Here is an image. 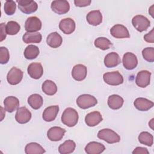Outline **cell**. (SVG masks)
Masks as SVG:
<instances>
[{"label": "cell", "mask_w": 154, "mask_h": 154, "mask_svg": "<svg viewBox=\"0 0 154 154\" xmlns=\"http://www.w3.org/2000/svg\"><path fill=\"white\" fill-rule=\"evenodd\" d=\"M25 152L26 154H42L45 152V150L41 145L32 142L26 145Z\"/></svg>", "instance_id": "f546056e"}, {"label": "cell", "mask_w": 154, "mask_h": 154, "mask_svg": "<svg viewBox=\"0 0 154 154\" xmlns=\"http://www.w3.org/2000/svg\"><path fill=\"white\" fill-rule=\"evenodd\" d=\"M4 12L8 16L13 15L14 14L16 10V2L11 0H8L5 2L4 6Z\"/></svg>", "instance_id": "d590c367"}, {"label": "cell", "mask_w": 154, "mask_h": 154, "mask_svg": "<svg viewBox=\"0 0 154 154\" xmlns=\"http://www.w3.org/2000/svg\"><path fill=\"white\" fill-rule=\"evenodd\" d=\"M133 154H139V153H142V154H149V152L148 150L143 147H137L134 150L132 151Z\"/></svg>", "instance_id": "60d3db41"}, {"label": "cell", "mask_w": 154, "mask_h": 154, "mask_svg": "<svg viewBox=\"0 0 154 154\" xmlns=\"http://www.w3.org/2000/svg\"><path fill=\"white\" fill-rule=\"evenodd\" d=\"M135 107L139 111H146L153 106V102L146 98L138 97L134 102Z\"/></svg>", "instance_id": "7402d4cb"}, {"label": "cell", "mask_w": 154, "mask_h": 154, "mask_svg": "<svg viewBox=\"0 0 154 154\" xmlns=\"http://www.w3.org/2000/svg\"><path fill=\"white\" fill-rule=\"evenodd\" d=\"M122 63L124 67L127 70H132L135 69L138 64L137 56L132 52H126L123 55Z\"/></svg>", "instance_id": "7c38bea8"}, {"label": "cell", "mask_w": 154, "mask_h": 154, "mask_svg": "<svg viewBox=\"0 0 154 154\" xmlns=\"http://www.w3.org/2000/svg\"><path fill=\"white\" fill-rule=\"evenodd\" d=\"M87 74V67L83 64L75 65L72 70V76L73 78L77 81H81L84 80Z\"/></svg>", "instance_id": "e0dca14e"}, {"label": "cell", "mask_w": 154, "mask_h": 154, "mask_svg": "<svg viewBox=\"0 0 154 154\" xmlns=\"http://www.w3.org/2000/svg\"><path fill=\"white\" fill-rule=\"evenodd\" d=\"M154 28H153L149 33L144 35V39L146 42L148 43H153L154 42Z\"/></svg>", "instance_id": "ab89813d"}, {"label": "cell", "mask_w": 154, "mask_h": 154, "mask_svg": "<svg viewBox=\"0 0 154 154\" xmlns=\"http://www.w3.org/2000/svg\"><path fill=\"white\" fill-rule=\"evenodd\" d=\"M59 111L58 105H52L47 107L43 112L42 117L45 122H50L55 119Z\"/></svg>", "instance_id": "44dd1931"}, {"label": "cell", "mask_w": 154, "mask_h": 154, "mask_svg": "<svg viewBox=\"0 0 154 154\" xmlns=\"http://www.w3.org/2000/svg\"><path fill=\"white\" fill-rule=\"evenodd\" d=\"M4 105L5 111L8 112H13L18 108L19 100L14 96H8L4 100Z\"/></svg>", "instance_id": "603a6c76"}, {"label": "cell", "mask_w": 154, "mask_h": 154, "mask_svg": "<svg viewBox=\"0 0 154 154\" xmlns=\"http://www.w3.org/2000/svg\"><path fill=\"white\" fill-rule=\"evenodd\" d=\"M86 19L90 25L97 26L102 23V15L100 10H93L87 14Z\"/></svg>", "instance_id": "cb8c5ba5"}, {"label": "cell", "mask_w": 154, "mask_h": 154, "mask_svg": "<svg viewBox=\"0 0 154 154\" xmlns=\"http://www.w3.org/2000/svg\"><path fill=\"white\" fill-rule=\"evenodd\" d=\"M5 29L7 34L13 35H16L19 32L20 29V26L17 22L11 20L7 22V25H5Z\"/></svg>", "instance_id": "e575fe53"}, {"label": "cell", "mask_w": 154, "mask_h": 154, "mask_svg": "<svg viewBox=\"0 0 154 154\" xmlns=\"http://www.w3.org/2000/svg\"><path fill=\"white\" fill-rule=\"evenodd\" d=\"M123 99L117 94L111 95L108 98V105L112 109H120L123 106Z\"/></svg>", "instance_id": "4316f807"}, {"label": "cell", "mask_w": 154, "mask_h": 154, "mask_svg": "<svg viewBox=\"0 0 154 154\" xmlns=\"http://www.w3.org/2000/svg\"><path fill=\"white\" fill-rule=\"evenodd\" d=\"M75 147V143L71 140H67L59 146L58 152L61 154H69L72 153Z\"/></svg>", "instance_id": "83f0119b"}, {"label": "cell", "mask_w": 154, "mask_h": 154, "mask_svg": "<svg viewBox=\"0 0 154 154\" xmlns=\"http://www.w3.org/2000/svg\"><path fill=\"white\" fill-rule=\"evenodd\" d=\"M94 46L101 49V50H107L112 46V43L106 37H98L94 42Z\"/></svg>", "instance_id": "d6a6232c"}, {"label": "cell", "mask_w": 154, "mask_h": 154, "mask_svg": "<svg viewBox=\"0 0 154 154\" xmlns=\"http://www.w3.org/2000/svg\"><path fill=\"white\" fill-rule=\"evenodd\" d=\"M28 103L34 109H38L41 108L43 103L42 97L38 94H32L28 98Z\"/></svg>", "instance_id": "f1b7e54d"}, {"label": "cell", "mask_w": 154, "mask_h": 154, "mask_svg": "<svg viewBox=\"0 0 154 154\" xmlns=\"http://www.w3.org/2000/svg\"><path fill=\"white\" fill-rule=\"evenodd\" d=\"M103 120L101 114L99 111H93L88 113L85 117V122L87 126L94 127Z\"/></svg>", "instance_id": "ac0fdd59"}, {"label": "cell", "mask_w": 154, "mask_h": 154, "mask_svg": "<svg viewBox=\"0 0 154 154\" xmlns=\"http://www.w3.org/2000/svg\"><path fill=\"white\" fill-rule=\"evenodd\" d=\"M65 132L64 129L59 126H54L48 131L47 137L52 141H58L63 138Z\"/></svg>", "instance_id": "5bb4252c"}, {"label": "cell", "mask_w": 154, "mask_h": 154, "mask_svg": "<svg viewBox=\"0 0 154 154\" xmlns=\"http://www.w3.org/2000/svg\"><path fill=\"white\" fill-rule=\"evenodd\" d=\"M104 81L110 85H119L123 82V77L118 71L106 72L103 74Z\"/></svg>", "instance_id": "5b68a950"}, {"label": "cell", "mask_w": 154, "mask_h": 154, "mask_svg": "<svg viewBox=\"0 0 154 154\" xmlns=\"http://www.w3.org/2000/svg\"><path fill=\"white\" fill-rule=\"evenodd\" d=\"M40 51L37 46L30 45H28L24 51V57L27 60H33L39 54Z\"/></svg>", "instance_id": "1f68e13d"}, {"label": "cell", "mask_w": 154, "mask_h": 154, "mask_svg": "<svg viewBox=\"0 0 154 154\" xmlns=\"http://www.w3.org/2000/svg\"><path fill=\"white\" fill-rule=\"evenodd\" d=\"M133 26L139 32H143L148 29L150 25V20L143 15H136L132 19Z\"/></svg>", "instance_id": "277c9868"}, {"label": "cell", "mask_w": 154, "mask_h": 154, "mask_svg": "<svg viewBox=\"0 0 154 154\" xmlns=\"http://www.w3.org/2000/svg\"><path fill=\"white\" fill-rule=\"evenodd\" d=\"M42 39V34L38 32H26L23 37L22 40L26 44L29 43H39Z\"/></svg>", "instance_id": "484cf974"}, {"label": "cell", "mask_w": 154, "mask_h": 154, "mask_svg": "<svg viewBox=\"0 0 154 154\" xmlns=\"http://www.w3.org/2000/svg\"><path fill=\"white\" fill-rule=\"evenodd\" d=\"M0 28H1V42H2L5 38L7 35V32H6V29H5V25L4 23H2L0 25Z\"/></svg>", "instance_id": "b9f144b4"}, {"label": "cell", "mask_w": 154, "mask_h": 154, "mask_svg": "<svg viewBox=\"0 0 154 154\" xmlns=\"http://www.w3.org/2000/svg\"><path fill=\"white\" fill-rule=\"evenodd\" d=\"M75 22L71 18L62 19L59 23L60 29L66 34H70L75 30Z\"/></svg>", "instance_id": "2e32d148"}, {"label": "cell", "mask_w": 154, "mask_h": 154, "mask_svg": "<svg viewBox=\"0 0 154 154\" xmlns=\"http://www.w3.org/2000/svg\"><path fill=\"white\" fill-rule=\"evenodd\" d=\"M51 8L55 13L58 14H64L69 11L70 5L67 1L56 0L51 2Z\"/></svg>", "instance_id": "52a82bcc"}, {"label": "cell", "mask_w": 154, "mask_h": 154, "mask_svg": "<svg viewBox=\"0 0 154 154\" xmlns=\"http://www.w3.org/2000/svg\"><path fill=\"white\" fill-rule=\"evenodd\" d=\"M151 73L146 70L140 71L135 78L136 84L141 88H145L150 84Z\"/></svg>", "instance_id": "8fae6325"}, {"label": "cell", "mask_w": 154, "mask_h": 154, "mask_svg": "<svg viewBox=\"0 0 154 154\" xmlns=\"http://www.w3.org/2000/svg\"><path fill=\"white\" fill-rule=\"evenodd\" d=\"M142 55L146 61L150 63L154 61V48L153 47H147L143 49Z\"/></svg>", "instance_id": "8d00e7d4"}, {"label": "cell", "mask_w": 154, "mask_h": 154, "mask_svg": "<svg viewBox=\"0 0 154 154\" xmlns=\"http://www.w3.org/2000/svg\"><path fill=\"white\" fill-rule=\"evenodd\" d=\"M91 1L90 0H75L74 4L75 6L78 7H84L90 5Z\"/></svg>", "instance_id": "f35d334b"}, {"label": "cell", "mask_w": 154, "mask_h": 154, "mask_svg": "<svg viewBox=\"0 0 154 154\" xmlns=\"http://www.w3.org/2000/svg\"><path fill=\"white\" fill-rule=\"evenodd\" d=\"M112 36L116 38H129L130 34L127 28L121 24H116L110 29Z\"/></svg>", "instance_id": "30bf717a"}, {"label": "cell", "mask_w": 154, "mask_h": 154, "mask_svg": "<svg viewBox=\"0 0 154 154\" xmlns=\"http://www.w3.org/2000/svg\"><path fill=\"white\" fill-rule=\"evenodd\" d=\"M42 91L47 95L52 96L57 91V87L54 82L51 80H46L42 86Z\"/></svg>", "instance_id": "4dcf8cb0"}, {"label": "cell", "mask_w": 154, "mask_h": 154, "mask_svg": "<svg viewBox=\"0 0 154 154\" xmlns=\"http://www.w3.org/2000/svg\"><path fill=\"white\" fill-rule=\"evenodd\" d=\"M18 7L19 10L25 14H31L36 11L38 8L37 4L34 1L17 0Z\"/></svg>", "instance_id": "8992f818"}, {"label": "cell", "mask_w": 154, "mask_h": 154, "mask_svg": "<svg viewBox=\"0 0 154 154\" xmlns=\"http://www.w3.org/2000/svg\"><path fill=\"white\" fill-rule=\"evenodd\" d=\"M78 113L74 108H67L65 109L61 116L62 123L68 127L75 126L78 121Z\"/></svg>", "instance_id": "6da1fadb"}, {"label": "cell", "mask_w": 154, "mask_h": 154, "mask_svg": "<svg viewBox=\"0 0 154 154\" xmlns=\"http://www.w3.org/2000/svg\"><path fill=\"white\" fill-rule=\"evenodd\" d=\"M23 72L15 67H12L7 75V82L11 85L18 84L23 78Z\"/></svg>", "instance_id": "ba28073f"}, {"label": "cell", "mask_w": 154, "mask_h": 154, "mask_svg": "<svg viewBox=\"0 0 154 154\" xmlns=\"http://www.w3.org/2000/svg\"><path fill=\"white\" fill-rule=\"evenodd\" d=\"M46 43L50 47L52 48H57L61 45L63 38L58 32H53L48 35L46 38Z\"/></svg>", "instance_id": "d4e9b609"}, {"label": "cell", "mask_w": 154, "mask_h": 154, "mask_svg": "<svg viewBox=\"0 0 154 154\" xmlns=\"http://www.w3.org/2000/svg\"><path fill=\"white\" fill-rule=\"evenodd\" d=\"M31 119V113L25 106L20 107L17 109L15 115V119L17 122L20 124H25L28 123Z\"/></svg>", "instance_id": "4fadbf2b"}, {"label": "cell", "mask_w": 154, "mask_h": 154, "mask_svg": "<svg viewBox=\"0 0 154 154\" xmlns=\"http://www.w3.org/2000/svg\"><path fill=\"white\" fill-rule=\"evenodd\" d=\"M121 63V59L119 54L116 52L108 54L104 58V64L106 67H114Z\"/></svg>", "instance_id": "d6986e66"}, {"label": "cell", "mask_w": 154, "mask_h": 154, "mask_svg": "<svg viewBox=\"0 0 154 154\" xmlns=\"http://www.w3.org/2000/svg\"><path fill=\"white\" fill-rule=\"evenodd\" d=\"M97 100L95 97L88 94H83L79 96L76 99L77 105L81 109H87L95 106Z\"/></svg>", "instance_id": "3957f363"}, {"label": "cell", "mask_w": 154, "mask_h": 154, "mask_svg": "<svg viewBox=\"0 0 154 154\" xmlns=\"http://www.w3.org/2000/svg\"><path fill=\"white\" fill-rule=\"evenodd\" d=\"M97 137L109 144L119 143L120 141V137L113 130L105 128L100 130L97 135Z\"/></svg>", "instance_id": "7a4b0ae2"}, {"label": "cell", "mask_w": 154, "mask_h": 154, "mask_svg": "<svg viewBox=\"0 0 154 154\" xmlns=\"http://www.w3.org/2000/svg\"><path fill=\"white\" fill-rule=\"evenodd\" d=\"M138 139L139 142L141 144H143L150 147L153 145V135L148 132H146V131L141 132L139 134L138 137Z\"/></svg>", "instance_id": "836d02e7"}, {"label": "cell", "mask_w": 154, "mask_h": 154, "mask_svg": "<svg viewBox=\"0 0 154 154\" xmlns=\"http://www.w3.org/2000/svg\"><path fill=\"white\" fill-rule=\"evenodd\" d=\"M42 28V22L36 16L29 17L25 23V29L26 32H37Z\"/></svg>", "instance_id": "9c48e42d"}, {"label": "cell", "mask_w": 154, "mask_h": 154, "mask_svg": "<svg viewBox=\"0 0 154 154\" xmlns=\"http://www.w3.org/2000/svg\"><path fill=\"white\" fill-rule=\"evenodd\" d=\"M105 149V147L103 144L96 141L88 143L85 147V151L87 154H100Z\"/></svg>", "instance_id": "ffe728a7"}, {"label": "cell", "mask_w": 154, "mask_h": 154, "mask_svg": "<svg viewBox=\"0 0 154 154\" xmlns=\"http://www.w3.org/2000/svg\"><path fill=\"white\" fill-rule=\"evenodd\" d=\"M27 71L31 78L38 79L43 75V68L40 63H32L29 64Z\"/></svg>", "instance_id": "9a60e30c"}, {"label": "cell", "mask_w": 154, "mask_h": 154, "mask_svg": "<svg viewBox=\"0 0 154 154\" xmlns=\"http://www.w3.org/2000/svg\"><path fill=\"white\" fill-rule=\"evenodd\" d=\"M10 58V54L7 48L1 46L0 48V63L4 64L8 63Z\"/></svg>", "instance_id": "74e56055"}]
</instances>
